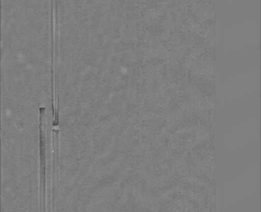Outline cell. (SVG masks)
<instances>
[{
    "instance_id": "1",
    "label": "cell",
    "mask_w": 261,
    "mask_h": 212,
    "mask_svg": "<svg viewBox=\"0 0 261 212\" xmlns=\"http://www.w3.org/2000/svg\"><path fill=\"white\" fill-rule=\"evenodd\" d=\"M45 108H40V118H39V146H40V177L41 191L43 192V206H45L46 197V146H45V136L43 131V117Z\"/></svg>"
}]
</instances>
